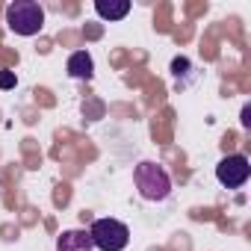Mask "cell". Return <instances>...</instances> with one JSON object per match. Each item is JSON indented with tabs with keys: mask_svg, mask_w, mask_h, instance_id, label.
Wrapping results in <instances>:
<instances>
[{
	"mask_svg": "<svg viewBox=\"0 0 251 251\" xmlns=\"http://www.w3.org/2000/svg\"><path fill=\"white\" fill-rule=\"evenodd\" d=\"M133 183H136V189L145 201H166L169 192H172L169 172L160 163H151V160H145L133 169Z\"/></svg>",
	"mask_w": 251,
	"mask_h": 251,
	"instance_id": "1",
	"label": "cell"
},
{
	"mask_svg": "<svg viewBox=\"0 0 251 251\" xmlns=\"http://www.w3.org/2000/svg\"><path fill=\"white\" fill-rule=\"evenodd\" d=\"M6 27L15 36H39L45 27V9L36 0H15L6 6Z\"/></svg>",
	"mask_w": 251,
	"mask_h": 251,
	"instance_id": "2",
	"label": "cell"
},
{
	"mask_svg": "<svg viewBox=\"0 0 251 251\" xmlns=\"http://www.w3.org/2000/svg\"><path fill=\"white\" fill-rule=\"evenodd\" d=\"M89 236L98 251H124L130 242V227L118 219H95Z\"/></svg>",
	"mask_w": 251,
	"mask_h": 251,
	"instance_id": "3",
	"label": "cell"
},
{
	"mask_svg": "<svg viewBox=\"0 0 251 251\" xmlns=\"http://www.w3.org/2000/svg\"><path fill=\"white\" fill-rule=\"evenodd\" d=\"M248 177H251V163L245 154H227L216 166V180L225 189H239V186H245Z\"/></svg>",
	"mask_w": 251,
	"mask_h": 251,
	"instance_id": "4",
	"label": "cell"
},
{
	"mask_svg": "<svg viewBox=\"0 0 251 251\" xmlns=\"http://www.w3.org/2000/svg\"><path fill=\"white\" fill-rule=\"evenodd\" d=\"M56 251H95V245H92L89 230L74 227V230H62L56 236Z\"/></svg>",
	"mask_w": 251,
	"mask_h": 251,
	"instance_id": "5",
	"label": "cell"
},
{
	"mask_svg": "<svg viewBox=\"0 0 251 251\" xmlns=\"http://www.w3.org/2000/svg\"><path fill=\"white\" fill-rule=\"evenodd\" d=\"M68 74L74 80H92L95 74V62H92V53L89 50H77L68 56Z\"/></svg>",
	"mask_w": 251,
	"mask_h": 251,
	"instance_id": "6",
	"label": "cell"
},
{
	"mask_svg": "<svg viewBox=\"0 0 251 251\" xmlns=\"http://www.w3.org/2000/svg\"><path fill=\"white\" fill-rule=\"evenodd\" d=\"M95 12L103 21H121V18H127V12H130V0H98Z\"/></svg>",
	"mask_w": 251,
	"mask_h": 251,
	"instance_id": "7",
	"label": "cell"
},
{
	"mask_svg": "<svg viewBox=\"0 0 251 251\" xmlns=\"http://www.w3.org/2000/svg\"><path fill=\"white\" fill-rule=\"evenodd\" d=\"M15 83H18V77L12 71H0V89H12Z\"/></svg>",
	"mask_w": 251,
	"mask_h": 251,
	"instance_id": "8",
	"label": "cell"
},
{
	"mask_svg": "<svg viewBox=\"0 0 251 251\" xmlns=\"http://www.w3.org/2000/svg\"><path fill=\"white\" fill-rule=\"evenodd\" d=\"M248 124H251V106L245 103L242 106V127H248Z\"/></svg>",
	"mask_w": 251,
	"mask_h": 251,
	"instance_id": "9",
	"label": "cell"
}]
</instances>
